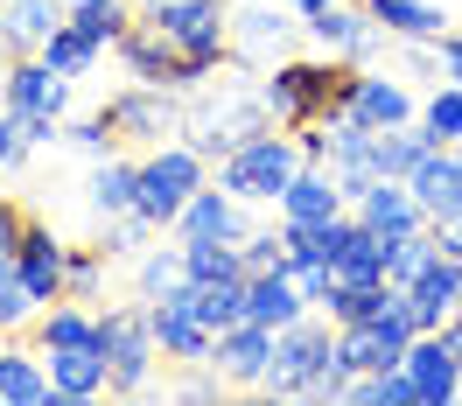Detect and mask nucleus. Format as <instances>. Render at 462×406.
I'll use <instances>...</instances> for the list:
<instances>
[{"mask_svg": "<svg viewBox=\"0 0 462 406\" xmlns=\"http://www.w3.org/2000/svg\"><path fill=\"white\" fill-rule=\"evenodd\" d=\"M357 85H365V63L350 57H281L260 78V98L273 113V126L316 134V126H337L357 106Z\"/></svg>", "mask_w": 462, "mask_h": 406, "instance_id": "obj_1", "label": "nucleus"}, {"mask_svg": "<svg viewBox=\"0 0 462 406\" xmlns=\"http://www.w3.org/2000/svg\"><path fill=\"white\" fill-rule=\"evenodd\" d=\"M301 141H294L288 126H266V134H253V141H238L217 161V182H225L238 203H281L288 197V182L301 175Z\"/></svg>", "mask_w": 462, "mask_h": 406, "instance_id": "obj_2", "label": "nucleus"}, {"mask_svg": "<svg viewBox=\"0 0 462 406\" xmlns=\"http://www.w3.org/2000/svg\"><path fill=\"white\" fill-rule=\"evenodd\" d=\"M141 14L189 57L197 78H210V70L231 63V0H154V7H141Z\"/></svg>", "mask_w": 462, "mask_h": 406, "instance_id": "obj_3", "label": "nucleus"}, {"mask_svg": "<svg viewBox=\"0 0 462 406\" xmlns=\"http://www.w3.org/2000/svg\"><path fill=\"white\" fill-rule=\"evenodd\" d=\"M203 189V154L189 141H162L141 154V197H134V210L141 217H154L162 232H175V217H182V203Z\"/></svg>", "mask_w": 462, "mask_h": 406, "instance_id": "obj_4", "label": "nucleus"}, {"mask_svg": "<svg viewBox=\"0 0 462 406\" xmlns=\"http://www.w3.org/2000/svg\"><path fill=\"white\" fill-rule=\"evenodd\" d=\"M266 126H273V113H266L260 85H245V91H225L217 106H197V113H182V141L197 147L203 161H225L238 141H253V134H266Z\"/></svg>", "mask_w": 462, "mask_h": 406, "instance_id": "obj_5", "label": "nucleus"}, {"mask_svg": "<svg viewBox=\"0 0 462 406\" xmlns=\"http://www.w3.org/2000/svg\"><path fill=\"white\" fill-rule=\"evenodd\" d=\"M337 357V322H316L301 316L288 322L281 337H273V372H266L260 392H281V400H309V385H316V372Z\"/></svg>", "mask_w": 462, "mask_h": 406, "instance_id": "obj_6", "label": "nucleus"}, {"mask_svg": "<svg viewBox=\"0 0 462 406\" xmlns=\"http://www.w3.org/2000/svg\"><path fill=\"white\" fill-rule=\"evenodd\" d=\"M98 119L113 126L119 147H162V141L182 134V106H175L169 85H126V91H113V98L98 106Z\"/></svg>", "mask_w": 462, "mask_h": 406, "instance_id": "obj_7", "label": "nucleus"}, {"mask_svg": "<svg viewBox=\"0 0 462 406\" xmlns=\"http://www.w3.org/2000/svg\"><path fill=\"white\" fill-rule=\"evenodd\" d=\"M413 337H420V329L406 322L400 288H393V301H385L372 322H344V329H337V357H344L350 372H393V364H406Z\"/></svg>", "mask_w": 462, "mask_h": 406, "instance_id": "obj_8", "label": "nucleus"}, {"mask_svg": "<svg viewBox=\"0 0 462 406\" xmlns=\"http://www.w3.org/2000/svg\"><path fill=\"white\" fill-rule=\"evenodd\" d=\"M98 344L113 357V392L119 400L147 392V372H154V357H162L147 309H106V316H98Z\"/></svg>", "mask_w": 462, "mask_h": 406, "instance_id": "obj_9", "label": "nucleus"}, {"mask_svg": "<svg viewBox=\"0 0 462 406\" xmlns=\"http://www.w3.org/2000/svg\"><path fill=\"white\" fill-rule=\"evenodd\" d=\"M119 63H126V78H134V85H169V91H197L203 85L197 70H189V57H182L169 35L147 22V14H134V29L119 35Z\"/></svg>", "mask_w": 462, "mask_h": 406, "instance_id": "obj_10", "label": "nucleus"}, {"mask_svg": "<svg viewBox=\"0 0 462 406\" xmlns=\"http://www.w3.org/2000/svg\"><path fill=\"white\" fill-rule=\"evenodd\" d=\"M288 14H294V7H273V0H245V7L231 14V63H238V70H253V78H266L273 63L288 57V35H294Z\"/></svg>", "mask_w": 462, "mask_h": 406, "instance_id": "obj_11", "label": "nucleus"}, {"mask_svg": "<svg viewBox=\"0 0 462 406\" xmlns=\"http://www.w3.org/2000/svg\"><path fill=\"white\" fill-rule=\"evenodd\" d=\"M147 322H154V344H162V357H175V364H210L217 329L197 316V294H189V288L169 294V301H147Z\"/></svg>", "mask_w": 462, "mask_h": 406, "instance_id": "obj_12", "label": "nucleus"}, {"mask_svg": "<svg viewBox=\"0 0 462 406\" xmlns=\"http://www.w3.org/2000/svg\"><path fill=\"white\" fill-rule=\"evenodd\" d=\"M14 273H22V281H29V294L50 309V301H63L70 245H57V232H50L42 217H29V232H22V245H14Z\"/></svg>", "mask_w": 462, "mask_h": 406, "instance_id": "obj_13", "label": "nucleus"}, {"mask_svg": "<svg viewBox=\"0 0 462 406\" xmlns=\"http://www.w3.org/2000/svg\"><path fill=\"white\" fill-rule=\"evenodd\" d=\"M400 309H406V322H413L420 337H428V329H441V322L462 309V260H448V253H441V260H434L413 288H400Z\"/></svg>", "mask_w": 462, "mask_h": 406, "instance_id": "obj_14", "label": "nucleus"}, {"mask_svg": "<svg viewBox=\"0 0 462 406\" xmlns=\"http://www.w3.org/2000/svg\"><path fill=\"white\" fill-rule=\"evenodd\" d=\"M301 29L316 35L322 50H337V57H350V63L378 57V42H385V29H378V14L365 7V0H337L329 14H316V22H301Z\"/></svg>", "mask_w": 462, "mask_h": 406, "instance_id": "obj_15", "label": "nucleus"}, {"mask_svg": "<svg viewBox=\"0 0 462 406\" xmlns=\"http://www.w3.org/2000/svg\"><path fill=\"white\" fill-rule=\"evenodd\" d=\"M273 337H281V329H266V322H238V329H225V337H217L210 364H217L231 385H253V392H260L266 372H273Z\"/></svg>", "mask_w": 462, "mask_h": 406, "instance_id": "obj_16", "label": "nucleus"}, {"mask_svg": "<svg viewBox=\"0 0 462 406\" xmlns=\"http://www.w3.org/2000/svg\"><path fill=\"white\" fill-rule=\"evenodd\" d=\"M7 113H57L70 106V78L63 70H50V57L42 50H29V57H14V70H7V98H0Z\"/></svg>", "mask_w": 462, "mask_h": 406, "instance_id": "obj_17", "label": "nucleus"}, {"mask_svg": "<svg viewBox=\"0 0 462 406\" xmlns=\"http://www.w3.org/2000/svg\"><path fill=\"white\" fill-rule=\"evenodd\" d=\"M260 232L253 217H245V203L231 197L225 182H203L197 197L182 203V217H175V238H245Z\"/></svg>", "mask_w": 462, "mask_h": 406, "instance_id": "obj_18", "label": "nucleus"}, {"mask_svg": "<svg viewBox=\"0 0 462 406\" xmlns=\"http://www.w3.org/2000/svg\"><path fill=\"white\" fill-rule=\"evenodd\" d=\"M50 357V378H57V400L63 406H85L98 392H113V357L106 344H70V350H42Z\"/></svg>", "mask_w": 462, "mask_h": 406, "instance_id": "obj_19", "label": "nucleus"}, {"mask_svg": "<svg viewBox=\"0 0 462 406\" xmlns=\"http://www.w3.org/2000/svg\"><path fill=\"white\" fill-rule=\"evenodd\" d=\"M350 210H357V217H365V225H372L378 238H406V232H428V210H420V197L406 189L400 175H385V182H372V189H365V197L350 203Z\"/></svg>", "mask_w": 462, "mask_h": 406, "instance_id": "obj_20", "label": "nucleus"}, {"mask_svg": "<svg viewBox=\"0 0 462 406\" xmlns=\"http://www.w3.org/2000/svg\"><path fill=\"white\" fill-rule=\"evenodd\" d=\"M344 210H350V197L337 189V175L322 169V161H301V175H294L288 197H281V225H329Z\"/></svg>", "mask_w": 462, "mask_h": 406, "instance_id": "obj_21", "label": "nucleus"}, {"mask_svg": "<svg viewBox=\"0 0 462 406\" xmlns=\"http://www.w3.org/2000/svg\"><path fill=\"white\" fill-rule=\"evenodd\" d=\"M406 378L420 385V406H448L462 392V364H456V350H448L441 329L413 337V350H406Z\"/></svg>", "mask_w": 462, "mask_h": 406, "instance_id": "obj_22", "label": "nucleus"}, {"mask_svg": "<svg viewBox=\"0 0 462 406\" xmlns=\"http://www.w3.org/2000/svg\"><path fill=\"white\" fill-rule=\"evenodd\" d=\"M0 406H57V378L42 364V350L0 344Z\"/></svg>", "mask_w": 462, "mask_h": 406, "instance_id": "obj_23", "label": "nucleus"}, {"mask_svg": "<svg viewBox=\"0 0 462 406\" xmlns=\"http://www.w3.org/2000/svg\"><path fill=\"white\" fill-rule=\"evenodd\" d=\"M245 309H253V322H266V329H288V322H301L316 301L294 288L288 266H273V273H245Z\"/></svg>", "mask_w": 462, "mask_h": 406, "instance_id": "obj_24", "label": "nucleus"}, {"mask_svg": "<svg viewBox=\"0 0 462 406\" xmlns=\"http://www.w3.org/2000/svg\"><path fill=\"white\" fill-rule=\"evenodd\" d=\"M406 189L420 197L428 217L456 210V203H462V161H456V147H428V154H420V169L406 175Z\"/></svg>", "mask_w": 462, "mask_h": 406, "instance_id": "obj_25", "label": "nucleus"}, {"mask_svg": "<svg viewBox=\"0 0 462 406\" xmlns=\"http://www.w3.org/2000/svg\"><path fill=\"white\" fill-rule=\"evenodd\" d=\"M134 197H141V161H126V154H106L85 182V203L98 210V225L119 217V210H134Z\"/></svg>", "mask_w": 462, "mask_h": 406, "instance_id": "obj_26", "label": "nucleus"}, {"mask_svg": "<svg viewBox=\"0 0 462 406\" xmlns=\"http://www.w3.org/2000/svg\"><path fill=\"white\" fill-rule=\"evenodd\" d=\"M63 22H70V7H63V0H7V50H14V57H29V50H42Z\"/></svg>", "mask_w": 462, "mask_h": 406, "instance_id": "obj_27", "label": "nucleus"}, {"mask_svg": "<svg viewBox=\"0 0 462 406\" xmlns=\"http://www.w3.org/2000/svg\"><path fill=\"white\" fill-rule=\"evenodd\" d=\"M350 113L385 134V126H413V119H420V106L406 98L400 78H372V70H365V85H357V106H350Z\"/></svg>", "mask_w": 462, "mask_h": 406, "instance_id": "obj_28", "label": "nucleus"}, {"mask_svg": "<svg viewBox=\"0 0 462 406\" xmlns=\"http://www.w3.org/2000/svg\"><path fill=\"white\" fill-rule=\"evenodd\" d=\"M70 344H98V316L63 294V301H50L35 316V350H70Z\"/></svg>", "mask_w": 462, "mask_h": 406, "instance_id": "obj_29", "label": "nucleus"}, {"mask_svg": "<svg viewBox=\"0 0 462 406\" xmlns=\"http://www.w3.org/2000/svg\"><path fill=\"white\" fill-rule=\"evenodd\" d=\"M134 281H141V301H169V294L197 288V281H189V260H182V238H175V245H147Z\"/></svg>", "mask_w": 462, "mask_h": 406, "instance_id": "obj_30", "label": "nucleus"}, {"mask_svg": "<svg viewBox=\"0 0 462 406\" xmlns=\"http://www.w3.org/2000/svg\"><path fill=\"white\" fill-rule=\"evenodd\" d=\"M197 316L225 337V329H238V322H253V309H245V273H231V281H197Z\"/></svg>", "mask_w": 462, "mask_h": 406, "instance_id": "obj_31", "label": "nucleus"}, {"mask_svg": "<svg viewBox=\"0 0 462 406\" xmlns=\"http://www.w3.org/2000/svg\"><path fill=\"white\" fill-rule=\"evenodd\" d=\"M365 7H372L378 14V29L393 35V42H400V35H448L441 29V22H448V14H441V7H428V0H365Z\"/></svg>", "mask_w": 462, "mask_h": 406, "instance_id": "obj_32", "label": "nucleus"}, {"mask_svg": "<svg viewBox=\"0 0 462 406\" xmlns=\"http://www.w3.org/2000/svg\"><path fill=\"white\" fill-rule=\"evenodd\" d=\"M182 260H189V281H231V273H245L238 238H182Z\"/></svg>", "mask_w": 462, "mask_h": 406, "instance_id": "obj_33", "label": "nucleus"}, {"mask_svg": "<svg viewBox=\"0 0 462 406\" xmlns=\"http://www.w3.org/2000/svg\"><path fill=\"white\" fill-rule=\"evenodd\" d=\"M428 147H434V141H428V126L413 119V126H385L372 154H378V169H385V175H400V182H406V175L420 169V154H428Z\"/></svg>", "mask_w": 462, "mask_h": 406, "instance_id": "obj_34", "label": "nucleus"}, {"mask_svg": "<svg viewBox=\"0 0 462 406\" xmlns=\"http://www.w3.org/2000/svg\"><path fill=\"white\" fill-rule=\"evenodd\" d=\"M434 260H441L434 232H406V238H393V253H385V281H393V288H413Z\"/></svg>", "mask_w": 462, "mask_h": 406, "instance_id": "obj_35", "label": "nucleus"}, {"mask_svg": "<svg viewBox=\"0 0 462 406\" xmlns=\"http://www.w3.org/2000/svg\"><path fill=\"white\" fill-rule=\"evenodd\" d=\"M42 57H50V70H63V78H85L91 63L106 57V50H98V42H91L85 29H78V22H63L57 35H50V42H42Z\"/></svg>", "mask_w": 462, "mask_h": 406, "instance_id": "obj_36", "label": "nucleus"}, {"mask_svg": "<svg viewBox=\"0 0 462 406\" xmlns=\"http://www.w3.org/2000/svg\"><path fill=\"white\" fill-rule=\"evenodd\" d=\"M35 316H42V301L29 294V281L14 273V260L0 266V337H22V329H35Z\"/></svg>", "mask_w": 462, "mask_h": 406, "instance_id": "obj_37", "label": "nucleus"}, {"mask_svg": "<svg viewBox=\"0 0 462 406\" xmlns=\"http://www.w3.org/2000/svg\"><path fill=\"white\" fill-rule=\"evenodd\" d=\"M385 301H393V281H365V288H344V281H337V294H329L322 309H329V322L344 329V322H372Z\"/></svg>", "mask_w": 462, "mask_h": 406, "instance_id": "obj_38", "label": "nucleus"}, {"mask_svg": "<svg viewBox=\"0 0 462 406\" xmlns=\"http://www.w3.org/2000/svg\"><path fill=\"white\" fill-rule=\"evenodd\" d=\"M70 22H78L98 50H119V35L134 29V7H126V0H91V7H70Z\"/></svg>", "mask_w": 462, "mask_h": 406, "instance_id": "obj_39", "label": "nucleus"}, {"mask_svg": "<svg viewBox=\"0 0 462 406\" xmlns=\"http://www.w3.org/2000/svg\"><path fill=\"white\" fill-rule=\"evenodd\" d=\"M154 238H162V225H154V217H141V210H119V217H106V238H98V245H106L113 260H134V253H147Z\"/></svg>", "mask_w": 462, "mask_h": 406, "instance_id": "obj_40", "label": "nucleus"}, {"mask_svg": "<svg viewBox=\"0 0 462 406\" xmlns=\"http://www.w3.org/2000/svg\"><path fill=\"white\" fill-rule=\"evenodd\" d=\"M420 126H428V141L434 147H462V85H441L420 106Z\"/></svg>", "mask_w": 462, "mask_h": 406, "instance_id": "obj_41", "label": "nucleus"}, {"mask_svg": "<svg viewBox=\"0 0 462 406\" xmlns=\"http://www.w3.org/2000/svg\"><path fill=\"white\" fill-rule=\"evenodd\" d=\"M106 260H113L106 245H78V253H70V273H63V294H70V301H91L98 281H106Z\"/></svg>", "mask_w": 462, "mask_h": 406, "instance_id": "obj_42", "label": "nucleus"}, {"mask_svg": "<svg viewBox=\"0 0 462 406\" xmlns=\"http://www.w3.org/2000/svg\"><path fill=\"white\" fill-rule=\"evenodd\" d=\"M238 253H245V273H273V266H288V238H281V225L273 232H245Z\"/></svg>", "mask_w": 462, "mask_h": 406, "instance_id": "obj_43", "label": "nucleus"}, {"mask_svg": "<svg viewBox=\"0 0 462 406\" xmlns=\"http://www.w3.org/2000/svg\"><path fill=\"white\" fill-rule=\"evenodd\" d=\"M63 141H70V147H85L91 161H106V154H119L113 126H106V119H98V113H91V119H70V126H63Z\"/></svg>", "mask_w": 462, "mask_h": 406, "instance_id": "obj_44", "label": "nucleus"}, {"mask_svg": "<svg viewBox=\"0 0 462 406\" xmlns=\"http://www.w3.org/2000/svg\"><path fill=\"white\" fill-rule=\"evenodd\" d=\"M29 203H14V197H0V266L14 260V245H22V232H29Z\"/></svg>", "mask_w": 462, "mask_h": 406, "instance_id": "obj_45", "label": "nucleus"}, {"mask_svg": "<svg viewBox=\"0 0 462 406\" xmlns=\"http://www.w3.org/2000/svg\"><path fill=\"white\" fill-rule=\"evenodd\" d=\"M22 154H29V134H22V119L0 106V175H7V169H22Z\"/></svg>", "mask_w": 462, "mask_h": 406, "instance_id": "obj_46", "label": "nucleus"}, {"mask_svg": "<svg viewBox=\"0 0 462 406\" xmlns=\"http://www.w3.org/2000/svg\"><path fill=\"white\" fill-rule=\"evenodd\" d=\"M428 232H434V245H441L448 260H462V203H456V210H441V217H428Z\"/></svg>", "mask_w": 462, "mask_h": 406, "instance_id": "obj_47", "label": "nucleus"}, {"mask_svg": "<svg viewBox=\"0 0 462 406\" xmlns=\"http://www.w3.org/2000/svg\"><path fill=\"white\" fill-rule=\"evenodd\" d=\"M217 385H231V378H225V372H217V378H203V372H189V378H182V385H175V400H189V406H203V400H217Z\"/></svg>", "mask_w": 462, "mask_h": 406, "instance_id": "obj_48", "label": "nucleus"}, {"mask_svg": "<svg viewBox=\"0 0 462 406\" xmlns=\"http://www.w3.org/2000/svg\"><path fill=\"white\" fill-rule=\"evenodd\" d=\"M441 70H448V85H462V35L456 29L441 35Z\"/></svg>", "mask_w": 462, "mask_h": 406, "instance_id": "obj_49", "label": "nucleus"}, {"mask_svg": "<svg viewBox=\"0 0 462 406\" xmlns=\"http://www.w3.org/2000/svg\"><path fill=\"white\" fill-rule=\"evenodd\" d=\"M294 14H301V22H316V14H329V7H337V0H288Z\"/></svg>", "mask_w": 462, "mask_h": 406, "instance_id": "obj_50", "label": "nucleus"}, {"mask_svg": "<svg viewBox=\"0 0 462 406\" xmlns=\"http://www.w3.org/2000/svg\"><path fill=\"white\" fill-rule=\"evenodd\" d=\"M441 337H448V350H456V364H462V316H448V322H441Z\"/></svg>", "mask_w": 462, "mask_h": 406, "instance_id": "obj_51", "label": "nucleus"}, {"mask_svg": "<svg viewBox=\"0 0 462 406\" xmlns=\"http://www.w3.org/2000/svg\"><path fill=\"white\" fill-rule=\"evenodd\" d=\"M7 70H14V50L0 42V98H7Z\"/></svg>", "mask_w": 462, "mask_h": 406, "instance_id": "obj_52", "label": "nucleus"}, {"mask_svg": "<svg viewBox=\"0 0 462 406\" xmlns=\"http://www.w3.org/2000/svg\"><path fill=\"white\" fill-rule=\"evenodd\" d=\"M63 7H91V0H63Z\"/></svg>", "mask_w": 462, "mask_h": 406, "instance_id": "obj_53", "label": "nucleus"}, {"mask_svg": "<svg viewBox=\"0 0 462 406\" xmlns=\"http://www.w3.org/2000/svg\"><path fill=\"white\" fill-rule=\"evenodd\" d=\"M141 7H154V0H141Z\"/></svg>", "mask_w": 462, "mask_h": 406, "instance_id": "obj_54", "label": "nucleus"}, {"mask_svg": "<svg viewBox=\"0 0 462 406\" xmlns=\"http://www.w3.org/2000/svg\"><path fill=\"white\" fill-rule=\"evenodd\" d=\"M456 161H462V147H456Z\"/></svg>", "mask_w": 462, "mask_h": 406, "instance_id": "obj_55", "label": "nucleus"}]
</instances>
